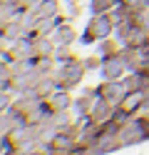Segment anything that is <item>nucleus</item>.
I'll use <instances>...</instances> for the list:
<instances>
[{
	"mask_svg": "<svg viewBox=\"0 0 149 155\" xmlns=\"http://www.w3.org/2000/svg\"><path fill=\"white\" fill-rule=\"evenodd\" d=\"M75 105H77V110L82 113V115L87 113V108L92 110V93H87V95H82V98H79V100H77Z\"/></svg>",
	"mask_w": 149,
	"mask_h": 155,
	"instance_id": "nucleus-8",
	"label": "nucleus"
},
{
	"mask_svg": "<svg viewBox=\"0 0 149 155\" xmlns=\"http://www.w3.org/2000/svg\"><path fill=\"white\" fill-rule=\"evenodd\" d=\"M30 155H42V153H30Z\"/></svg>",
	"mask_w": 149,
	"mask_h": 155,
	"instance_id": "nucleus-10",
	"label": "nucleus"
},
{
	"mask_svg": "<svg viewBox=\"0 0 149 155\" xmlns=\"http://www.w3.org/2000/svg\"><path fill=\"white\" fill-rule=\"evenodd\" d=\"M8 103H10V98H8V95H0V110H3Z\"/></svg>",
	"mask_w": 149,
	"mask_h": 155,
	"instance_id": "nucleus-9",
	"label": "nucleus"
},
{
	"mask_svg": "<svg viewBox=\"0 0 149 155\" xmlns=\"http://www.w3.org/2000/svg\"><path fill=\"white\" fill-rule=\"evenodd\" d=\"M47 105H50V110H52V113H62L65 108H70V98H67L65 93H55L52 98L47 100Z\"/></svg>",
	"mask_w": 149,
	"mask_h": 155,
	"instance_id": "nucleus-6",
	"label": "nucleus"
},
{
	"mask_svg": "<svg viewBox=\"0 0 149 155\" xmlns=\"http://www.w3.org/2000/svg\"><path fill=\"white\" fill-rule=\"evenodd\" d=\"M85 68L82 63H75V60H70L62 70H60V78H57V88H72V85L79 83V78H82L85 73Z\"/></svg>",
	"mask_w": 149,
	"mask_h": 155,
	"instance_id": "nucleus-2",
	"label": "nucleus"
},
{
	"mask_svg": "<svg viewBox=\"0 0 149 155\" xmlns=\"http://www.w3.org/2000/svg\"><path fill=\"white\" fill-rule=\"evenodd\" d=\"M114 3H117V0H92V5H89V8H92L95 15H99V13H109Z\"/></svg>",
	"mask_w": 149,
	"mask_h": 155,
	"instance_id": "nucleus-7",
	"label": "nucleus"
},
{
	"mask_svg": "<svg viewBox=\"0 0 149 155\" xmlns=\"http://www.w3.org/2000/svg\"><path fill=\"white\" fill-rule=\"evenodd\" d=\"M52 40H55L57 45H70V43L75 40V30H72L70 25H60L57 30L52 33Z\"/></svg>",
	"mask_w": 149,
	"mask_h": 155,
	"instance_id": "nucleus-5",
	"label": "nucleus"
},
{
	"mask_svg": "<svg viewBox=\"0 0 149 155\" xmlns=\"http://www.w3.org/2000/svg\"><path fill=\"white\" fill-rule=\"evenodd\" d=\"M124 68H127V58L124 55H112L104 60V78L107 80H119L124 75Z\"/></svg>",
	"mask_w": 149,
	"mask_h": 155,
	"instance_id": "nucleus-4",
	"label": "nucleus"
},
{
	"mask_svg": "<svg viewBox=\"0 0 149 155\" xmlns=\"http://www.w3.org/2000/svg\"><path fill=\"white\" fill-rule=\"evenodd\" d=\"M109 33H112V18L104 15V13H99L95 15L92 20H89L87 25V33H85V40H102V38H107Z\"/></svg>",
	"mask_w": 149,
	"mask_h": 155,
	"instance_id": "nucleus-1",
	"label": "nucleus"
},
{
	"mask_svg": "<svg viewBox=\"0 0 149 155\" xmlns=\"http://www.w3.org/2000/svg\"><path fill=\"white\" fill-rule=\"evenodd\" d=\"M95 93L99 95V98H107L112 105H119L127 98V88H124V83H119V80H107L102 88H97Z\"/></svg>",
	"mask_w": 149,
	"mask_h": 155,
	"instance_id": "nucleus-3",
	"label": "nucleus"
}]
</instances>
